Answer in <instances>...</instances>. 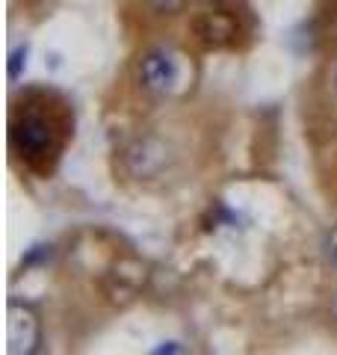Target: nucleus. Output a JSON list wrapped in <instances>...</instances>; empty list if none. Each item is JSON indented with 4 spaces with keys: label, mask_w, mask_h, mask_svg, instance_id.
Wrapping results in <instances>:
<instances>
[{
    "label": "nucleus",
    "mask_w": 337,
    "mask_h": 355,
    "mask_svg": "<svg viewBox=\"0 0 337 355\" xmlns=\"http://www.w3.org/2000/svg\"><path fill=\"white\" fill-rule=\"evenodd\" d=\"M184 80V62L175 51L154 48L139 62V83L154 95H172Z\"/></svg>",
    "instance_id": "f257e3e1"
},
{
    "label": "nucleus",
    "mask_w": 337,
    "mask_h": 355,
    "mask_svg": "<svg viewBox=\"0 0 337 355\" xmlns=\"http://www.w3.org/2000/svg\"><path fill=\"white\" fill-rule=\"evenodd\" d=\"M6 340L12 355H30L39 349L42 340V323L36 311L21 302H9L6 308Z\"/></svg>",
    "instance_id": "f03ea898"
},
{
    "label": "nucleus",
    "mask_w": 337,
    "mask_h": 355,
    "mask_svg": "<svg viewBox=\"0 0 337 355\" xmlns=\"http://www.w3.org/2000/svg\"><path fill=\"white\" fill-rule=\"evenodd\" d=\"M15 146L27 154V157H39L51 146V125L42 116H24L12 130Z\"/></svg>",
    "instance_id": "7ed1b4c3"
},
{
    "label": "nucleus",
    "mask_w": 337,
    "mask_h": 355,
    "mask_svg": "<svg viewBox=\"0 0 337 355\" xmlns=\"http://www.w3.org/2000/svg\"><path fill=\"white\" fill-rule=\"evenodd\" d=\"M128 163H130L133 175L148 178V175H154V172L163 169V163H166V148L160 146V142H154V139H142V142H137V146L130 148Z\"/></svg>",
    "instance_id": "20e7f679"
},
{
    "label": "nucleus",
    "mask_w": 337,
    "mask_h": 355,
    "mask_svg": "<svg viewBox=\"0 0 337 355\" xmlns=\"http://www.w3.org/2000/svg\"><path fill=\"white\" fill-rule=\"evenodd\" d=\"M21 65H27V44H18V48L9 53V77H15L21 74Z\"/></svg>",
    "instance_id": "39448f33"
},
{
    "label": "nucleus",
    "mask_w": 337,
    "mask_h": 355,
    "mask_svg": "<svg viewBox=\"0 0 337 355\" xmlns=\"http://www.w3.org/2000/svg\"><path fill=\"white\" fill-rule=\"evenodd\" d=\"M51 258V246H33L30 254L24 258V263H39V261H48Z\"/></svg>",
    "instance_id": "423d86ee"
},
{
    "label": "nucleus",
    "mask_w": 337,
    "mask_h": 355,
    "mask_svg": "<svg viewBox=\"0 0 337 355\" xmlns=\"http://www.w3.org/2000/svg\"><path fill=\"white\" fill-rule=\"evenodd\" d=\"M325 254H329V261L337 266V228H331L329 237H325Z\"/></svg>",
    "instance_id": "0eeeda50"
},
{
    "label": "nucleus",
    "mask_w": 337,
    "mask_h": 355,
    "mask_svg": "<svg viewBox=\"0 0 337 355\" xmlns=\"http://www.w3.org/2000/svg\"><path fill=\"white\" fill-rule=\"evenodd\" d=\"M157 12H178L184 6V0H151Z\"/></svg>",
    "instance_id": "6e6552de"
},
{
    "label": "nucleus",
    "mask_w": 337,
    "mask_h": 355,
    "mask_svg": "<svg viewBox=\"0 0 337 355\" xmlns=\"http://www.w3.org/2000/svg\"><path fill=\"white\" fill-rule=\"evenodd\" d=\"M154 352H184V347H175V343H163V347H157Z\"/></svg>",
    "instance_id": "1a4fd4ad"
},
{
    "label": "nucleus",
    "mask_w": 337,
    "mask_h": 355,
    "mask_svg": "<svg viewBox=\"0 0 337 355\" xmlns=\"http://www.w3.org/2000/svg\"><path fill=\"white\" fill-rule=\"evenodd\" d=\"M334 89H337V74H334Z\"/></svg>",
    "instance_id": "9d476101"
}]
</instances>
